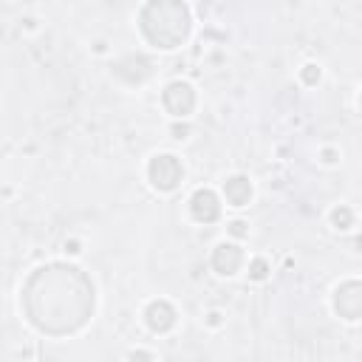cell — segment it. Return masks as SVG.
Listing matches in <instances>:
<instances>
[{
  "label": "cell",
  "mask_w": 362,
  "mask_h": 362,
  "mask_svg": "<svg viewBox=\"0 0 362 362\" xmlns=\"http://www.w3.org/2000/svg\"><path fill=\"white\" fill-rule=\"evenodd\" d=\"M224 201L229 204V206H235V210H241V206H249V201H252V195H255V187H252V181H249V175H244V173H235V175H229V178H224Z\"/></svg>",
  "instance_id": "ba28073f"
},
{
  "label": "cell",
  "mask_w": 362,
  "mask_h": 362,
  "mask_svg": "<svg viewBox=\"0 0 362 362\" xmlns=\"http://www.w3.org/2000/svg\"><path fill=\"white\" fill-rule=\"evenodd\" d=\"M244 249L238 241H221L215 249H213V257H210V266L215 269V275L221 277H235L241 269H244Z\"/></svg>",
  "instance_id": "5b68a950"
},
{
  "label": "cell",
  "mask_w": 362,
  "mask_h": 362,
  "mask_svg": "<svg viewBox=\"0 0 362 362\" xmlns=\"http://www.w3.org/2000/svg\"><path fill=\"white\" fill-rule=\"evenodd\" d=\"M190 131H193V127H190L187 122H173V125H170V134H173V139H175V142L190 139Z\"/></svg>",
  "instance_id": "4fadbf2b"
},
{
  "label": "cell",
  "mask_w": 362,
  "mask_h": 362,
  "mask_svg": "<svg viewBox=\"0 0 362 362\" xmlns=\"http://www.w3.org/2000/svg\"><path fill=\"white\" fill-rule=\"evenodd\" d=\"M80 252H83L80 241H65V255H80Z\"/></svg>",
  "instance_id": "e0dca14e"
},
{
  "label": "cell",
  "mask_w": 362,
  "mask_h": 362,
  "mask_svg": "<svg viewBox=\"0 0 362 362\" xmlns=\"http://www.w3.org/2000/svg\"><path fill=\"white\" fill-rule=\"evenodd\" d=\"M226 232H229V238L244 241V238H249V224H246L244 218H235V221L226 224Z\"/></svg>",
  "instance_id": "7c38bea8"
},
{
  "label": "cell",
  "mask_w": 362,
  "mask_h": 362,
  "mask_svg": "<svg viewBox=\"0 0 362 362\" xmlns=\"http://www.w3.org/2000/svg\"><path fill=\"white\" fill-rule=\"evenodd\" d=\"M246 275H249V280H252V283H264V280H269L272 266H269L266 257H252L249 266H246Z\"/></svg>",
  "instance_id": "30bf717a"
},
{
  "label": "cell",
  "mask_w": 362,
  "mask_h": 362,
  "mask_svg": "<svg viewBox=\"0 0 362 362\" xmlns=\"http://www.w3.org/2000/svg\"><path fill=\"white\" fill-rule=\"evenodd\" d=\"M331 306L340 320H362V280H343L331 295Z\"/></svg>",
  "instance_id": "277c9868"
},
{
  "label": "cell",
  "mask_w": 362,
  "mask_h": 362,
  "mask_svg": "<svg viewBox=\"0 0 362 362\" xmlns=\"http://www.w3.org/2000/svg\"><path fill=\"white\" fill-rule=\"evenodd\" d=\"M320 80H323V68H320L317 63H306V65L300 68V83H303L306 88L320 85Z\"/></svg>",
  "instance_id": "8fae6325"
},
{
  "label": "cell",
  "mask_w": 362,
  "mask_h": 362,
  "mask_svg": "<svg viewBox=\"0 0 362 362\" xmlns=\"http://www.w3.org/2000/svg\"><path fill=\"white\" fill-rule=\"evenodd\" d=\"M147 181L153 190L159 193H173L181 187L184 181V162H181L175 153H156L147 162Z\"/></svg>",
  "instance_id": "7a4b0ae2"
},
{
  "label": "cell",
  "mask_w": 362,
  "mask_h": 362,
  "mask_svg": "<svg viewBox=\"0 0 362 362\" xmlns=\"http://www.w3.org/2000/svg\"><path fill=\"white\" fill-rule=\"evenodd\" d=\"M142 317H145V326H147L153 334H167V331H173L175 323H178V312H175V306H173L170 300H150V303L145 306Z\"/></svg>",
  "instance_id": "52a82bcc"
},
{
  "label": "cell",
  "mask_w": 362,
  "mask_h": 362,
  "mask_svg": "<svg viewBox=\"0 0 362 362\" xmlns=\"http://www.w3.org/2000/svg\"><path fill=\"white\" fill-rule=\"evenodd\" d=\"M190 9L181 3H150L142 9L139 29L153 48H178L190 34Z\"/></svg>",
  "instance_id": "6da1fadb"
},
{
  "label": "cell",
  "mask_w": 362,
  "mask_h": 362,
  "mask_svg": "<svg viewBox=\"0 0 362 362\" xmlns=\"http://www.w3.org/2000/svg\"><path fill=\"white\" fill-rule=\"evenodd\" d=\"M162 105L170 116L175 119H187L195 105H198V96H195V88L187 83V80H173L167 83V88L162 91Z\"/></svg>",
  "instance_id": "3957f363"
},
{
  "label": "cell",
  "mask_w": 362,
  "mask_h": 362,
  "mask_svg": "<svg viewBox=\"0 0 362 362\" xmlns=\"http://www.w3.org/2000/svg\"><path fill=\"white\" fill-rule=\"evenodd\" d=\"M354 246H356V252H362V235H359V238L354 241Z\"/></svg>",
  "instance_id": "ac0fdd59"
},
{
  "label": "cell",
  "mask_w": 362,
  "mask_h": 362,
  "mask_svg": "<svg viewBox=\"0 0 362 362\" xmlns=\"http://www.w3.org/2000/svg\"><path fill=\"white\" fill-rule=\"evenodd\" d=\"M320 162H323L326 167L340 164V150H337V147H323V150H320Z\"/></svg>",
  "instance_id": "5bb4252c"
},
{
  "label": "cell",
  "mask_w": 362,
  "mask_h": 362,
  "mask_svg": "<svg viewBox=\"0 0 362 362\" xmlns=\"http://www.w3.org/2000/svg\"><path fill=\"white\" fill-rule=\"evenodd\" d=\"M359 111H362V94H359Z\"/></svg>",
  "instance_id": "d6986e66"
},
{
  "label": "cell",
  "mask_w": 362,
  "mask_h": 362,
  "mask_svg": "<svg viewBox=\"0 0 362 362\" xmlns=\"http://www.w3.org/2000/svg\"><path fill=\"white\" fill-rule=\"evenodd\" d=\"M127 362H156V354L147 351V348H134L127 354Z\"/></svg>",
  "instance_id": "9a60e30c"
},
{
  "label": "cell",
  "mask_w": 362,
  "mask_h": 362,
  "mask_svg": "<svg viewBox=\"0 0 362 362\" xmlns=\"http://www.w3.org/2000/svg\"><path fill=\"white\" fill-rule=\"evenodd\" d=\"M224 323V315L221 312H210V315H206V326H210V328H218Z\"/></svg>",
  "instance_id": "2e32d148"
},
{
  "label": "cell",
  "mask_w": 362,
  "mask_h": 362,
  "mask_svg": "<svg viewBox=\"0 0 362 362\" xmlns=\"http://www.w3.org/2000/svg\"><path fill=\"white\" fill-rule=\"evenodd\" d=\"M190 218L198 224H215L221 218V198L210 187H198L190 195Z\"/></svg>",
  "instance_id": "8992f818"
},
{
  "label": "cell",
  "mask_w": 362,
  "mask_h": 362,
  "mask_svg": "<svg viewBox=\"0 0 362 362\" xmlns=\"http://www.w3.org/2000/svg\"><path fill=\"white\" fill-rule=\"evenodd\" d=\"M328 221H331V226L337 229V232H348L354 224H356V215H354V210L348 204H337L334 210L328 213Z\"/></svg>",
  "instance_id": "9c48e42d"
}]
</instances>
